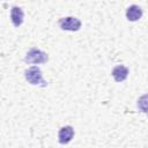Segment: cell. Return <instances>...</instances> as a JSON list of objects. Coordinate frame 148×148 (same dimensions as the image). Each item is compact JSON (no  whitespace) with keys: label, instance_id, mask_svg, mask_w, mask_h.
I'll return each mask as SVG.
<instances>
[{"label":"cell","instance_id":"obj_1","mask_svg":"<svg viewBox=\"0 0 148 148\" xmlns=\"http://www.w3.org/2000/svg\"><path fill=\"white\" fill-rule=\"evenodd\" d=\"M24 77H25V80L30 84H34V86H43V87L46 86V82L43 79L42 71L37 66H31L28 69H25Z\"/></svg>","mask_w":148,"mask_h":148},{"label":"cell","instance_id":"obj_2","mask_svg":"<svg viewBox=\"0 0 148 148\" xmlns=\"http://www.w3.org/2000/svg\"><path fill=\"white\" fill-rule=\"evenodd\" d=\"M47 60H49L47 53L36 47L30 49L24 57V61L28 64H45Z\"/></svg>","mask_w":148,"mask_h":148},{"label":"cell","instance_id":"obj_3","mask_svg":"<svg viewBox=\"0 0 148 148\" xmlns=\"http://www.w3.org/2000/svg\"><path fill=\"white\" fill-rule=\"evenodd\" d=\"M59 25L62 30H66V31H77L80 30L82 23L77 17L67 16L59 20Z\"/></svg>","mask_w":148,"mask_h":148},{"label":"cell","instance_id":"obj_4","mask_svg":"<svg viewBox=\"0 0 148 148\" xmlns=\"http://www.w3.org/2000/svg\"><path fill=\"white\" fill-rule=\"evenodd\" d=\"M74 136V130L72 126H64L58 132V141L61 145H67Z\"/></svg>","mask_w":148,"mask_h":148},{"label":"cell","instance_id":"obj_5","mask_svg":"<svg viewBox=\"0 0 148 148\" xmlns=\"http://www.w3.org/2000/svg\"><path fill=\"white\" fill-rule=\"evenodd\" d=\"M23 18H24L23 9L21 7H17V6L12 7V9H10V21L14 24V27L18 28L23 23Z\"/></svg>","mask_w":148,"mask_h":148},{"label":"cell","instance_id":"obj_6","mask_svg":"<svg viewBox=\"0 0 148 148\" xmlns=\"http://www.w3.org/2000/svg\"><path fill=\"white\" fill-rule=\"evenodd\" d=\"M111 74H112V76H113L116 82H123L128 76V68L126 66H124V65H117L112 69Z\"/></svg>","mask_w":148,"mask_h":148},{"label":"cell","instance_id":"obj_7","mask_svg":"<svg viewBox=\"0 0 148 148\" xmlns=\"http://www.w3.org/2000/svg\"><path fill=\"white\" fill-rule=\"evenodd\" d=\"M142 17V9L138 5H132L126 9V18L131 22H135Z\"/></svg>","mask_w":148,"mask_h":148},{"label":"cell","instance_id":"obj_8","mask_svg":"<svg viewBox=\"0 0 148 148\" xmlns=\"http://www.w3.org/2000/svg\"><path fill=\"white\" fill-rule=\"evenodd\" d=\"M136 104H138V108L140 111L148 113V94H145L141 97H139Z\"/></svg>","mask_w":148,"mask_h":148}]
</instances>
